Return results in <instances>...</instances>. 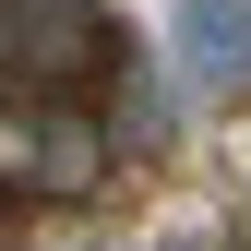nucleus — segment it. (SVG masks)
<instances>
[{"instance_id": "f257e3e1", "label": "nucleus", "mask_w": 251, "mask_h": 251, "mask_svg": "<svg viewBox=\"0 0 251 251\" xmlns=\"http://www.w3.org/2000/svg\"><path fill=\"white\" fill-rule=\"evenodd\" d=\"M0 48L24 60V84H60V96L132 72V36L108 0H0Z\"/></svg>"}, {"instance_id": "f03ea898", "label": "nucleus", "mask_w": 251, "mask_h": 251, "mask_svg": "<svg viewBox=\"0 0 251 251\" xmlns=\"http://www.w3.org/2000/svg\"><path fill=\"white\" fill-rule=\"evenodd\" d=\"M179 60L192 84H251V0H179Z\"/></svg>"}, {"instance_id": "7ed1b4c3", "label": "nucleus", "mask_w": 251, "mask_h": 251, "mask_svg": "<svg viewBox=\"0 0 251 251\" xmlns=\"http://www.w3.org/2000/svg\"><path fill=\"white\" fill-rule=\"evenodd\" d=\"M0 168H36V179H60V192H84V179H96V144L48 132V120H0Z\"/></svg>"}]
</instances>
